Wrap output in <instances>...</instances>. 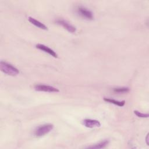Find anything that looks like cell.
Returning <instances> with one entry per match:
<instances>
[{
	"label": "cell",
	"instance_id": "obj_1",
	"mask_svg": "<svg viewBox=\"0 0 149 149\" xmlns=\"http://www.w3.org/2000/svg\"><path fill=\"white\" fill-rule=\"evenodd\" d=\"M0 69L2 72L9 76H16L19 73V70L11 64L4 62H0Z\"/></svg>",
	"mask_w": 149,
	"mask_h": 149
},
{
	"label": "cell",
	"instance_id": "obj_2",
	"mask_svg": "<svg viewBox=\"0 0 149 149\" xmlns=\"http://www.w3.org/2000/svg\"><path fill=\"white\" fill-rule=\"evenodd\" d=\"M54 128V125L51 123L44 124L38 126L34 131V134L37 137H41L48 134Z\"/></svg>",
	"mask_w": 149,
	"mask_h": 149
},
{
	"label": "cell",
	"instance_id": "obj_3",
	"mask_svg": "<svg viewBox=\"0 0 149 149\" xmlns=\"http://www.w3.org/2000/svg\"><path fill=\"white\" fill-rule=\"evenodd\" d=\"M77 13L80 15L83 18H85L87 20H92L94 18V16L91 11L90 10H88L84 7L80 6L77 9Z\"/></svg>",
	"mask_w": 149,
	"mask_h": 149
},
{
	"label": "cell",
	"instance_id": "obj_4",
	"mask_svg": "<svg viewBox=\"0 0 149 149\" xmlns=\"http://www.w3.org/2000/svg\"><path fill=\"white\" fill-rule=\"evenodd\" d=\"M36 90L38 91H45L49 93H57L59 92V90L51 86H48L45 84H36L34 86Z\"/></svg>",
	"mask_w": 149,
	"mask_h": 149
},
{
	"label": "cell",
	"instance_id": "obj_5",
	"mask_svg": "<svg viewBox=\"0 0 149 149\" xmlns=\"http://www.w3.org/2000/svg\"><path fill=\"white\" fill-rule=\"evenodd\" d=\"M56 23L62 26L63 28H65L66 30H67L70 33H75L76 31V29L74 26L70 24L69 23H68L67 21L63 20V19H58L56 21Z\"/></svg>",
	"mask_w": 149,
	"mask_h": 149
},
{
	"label": "cell",
	"instance_id": "obj_6",
	"mask_svg": "<svg viewBox=\"0 0 149 149\" xmlns=\"http://www.w3.org/2000/svg\"><path fill=\"white\" fill-rule=\"evenodd\" d=\"M83 124L87 127L88 128H93L100 127L101 126L100 122L95 119H86L83 120Z\"/></svg>",
	"mask_w": 149,
	"mask_h": 149
},
{
	"label": "cell",
	"instance_id": "obj_7",
	"mask_svg": "<svg viewBox=\"0 0 149 149\" xmlns=\"http://www.w3.org/2000/svg\"><path fill=\"white\" fill-rule=\"evenodd\" d=\"M36 47L37 48H38L40 50H41L47 54H48L49 55H51L52 56L54 57V58H57L58 57V55L52 49L49 48V47H48L47 46H45L43 44H38L36 45Z\"/></svg>",
	"mask_w": 149,
	"mask_h": 149
},
{
	"label": "cell",
	"instance_id": "obj_8",
	"mask_svg": "<svg viewBox=\"0 0 149 149\" xmlns=\"http://www.w3.org/2000/svg\"><path fill=\"white\" fill-rule=\"evenodd\" d=\"M29 21L31 23L33 24V25H34L35 26L40 28V29H41L42 30H48V27L45 25L43 23H42L41 22H40V21L35 19L33 17H29Z\"/></svg>",
	"mask_w": 149,
	"mask_h": 149
},
{
	"label": "cell",
	"instance_id": "obj_9",
	"mask_svg": "<svg viewBox=\"0 0 149 149\" xmlns=\"http://www.w3.org/2000/svg\"><path fill=\"white\" fill-rule=\"evenodd\" d=\"M109 143V141L108 140H104L102 141H100L98 143L95 144L92 146H88L87 148H91V149H99V148H105Z\"/></svg>",
	"mask_w": 149,
	"mask_h": 149
},
{
	"label": "cell",
	"instance_id": "obj_10",
	"mask_svg": "<svg viewBox=\"0 0 149 149\" xmlns=\"http://www.w3.org/2000/svg\"><path fill=\"white\" fill-rule=\"evenodd\" d=\"M104 100L105 101L107 102L116 105H118L119 107H123L125 104V101L124 100L120 101H118V100H114V99L108 98H104Z\"/></svg>",
	"mask_w": 149,
	"mask_h": 149
},
{
	"label": "cell",
	"instance_id": "obj_11",
	"mask_svg": "<svg viewBox=\"0 0 149 149\" xmlns=\"http://www.w3.org/2000/svg\"><path fill=\"white\" fill-rule=\"evenodd\" d=\"M113 91L116 93L122 94V93H126L129 91V88L128 87H118L113 88Z\"/></svg>",
	"mask_w": 149,
	"mask_h": 149
},
{
	"label": "cell",
	"instance_id": "obj_12",
	"mask_svg": "<svg viewBox=\"0 0 149 149\" xmlns=\"http://www.w3.org/2000/svg\"><path fill=\"white\" fill-rule=\"evenodd\" d=\"M134 113L137 116L140 117V118H148V113H143L138 111H134Z\"/></svg>",
	"mask_w": 149,
	"mask_h": 149
},
{
	"label": "cell",
	"instance_id": "obj_13",
	"mask_svg": "<svg viewBox=\"0 0 149 149\" xmlns=\"http://www.w3.org/2000/svg\"><path fill=\"white\" fill-rule=\"evenodd\" d=\"M148 134H147V137H146V143H147V145H149V144H148L149 143H148Z\"/></svg>",
	"mask_w": 149,
	"mask_h": 149
}]
</instances>
